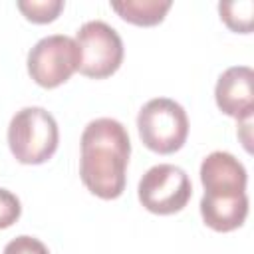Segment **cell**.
Segmentation results:
<instances>
[{
	"label": "cell",
	"instance_id": "obj_1",
	"mask_svg": "<svg viewBox=\"0 0 254 254\" xmlns=\"http://www.w3.org/2000/svg\"><path fill=\"white\" fill-rule=\"evenodd\" d=\"M79 149V179L85 189L103 200L119 198L125 190L131 155L125 125L111 117L89 121L81 133Z\"/></svg>",
	"mask_w": 254,
	"mask_h": 254
},
{
	"label": "cell",
	"instance_id": "obj_2",
	"mask_svg": "<svg viewBox=\"0 0 254 254\" xmlns=\"http://www.w3.org/2000/svg\"><path fill=\"white\" fill-rule=\"evenodd\" d=\"M60 143V129L54 115L44 107H24L14 113L8 125V147L22 165H42L54 157Z\"/></svg>",
	"mask_w": 254,
	"mask_h": 254
},
{
	"label": "cell",
	"instance_id": "obj_3",
	"mask_svg": "<svg viewBox=\"0 0 254 254\" xmlns=\"http://www.w3.org/2000/svg\"><path fill=\"white\" fill-rule=\"evenodd\" d=\"M137 131L149 151L159 155H171L187 143L189 117L183 105L175 99L155 97L139 109Z\"/></svg>",
	"mask_w": 254,
	"mask_h": 254
},
{
	"label": "cell",
	"instance_id": "obj_4",
	"mask_svg": "<svg viewBox=\"0 0 254 254\" xmlns=\"http://www.w3.org/2000/svg\"><path fill=\"white\" fill-rule=\"evenodd\" d=\"M81 64V52L75 38L52 34L34 44L28 52V73L44 89H54L65 83Z\"/></svg>",
	"mask_w": 254,
	"mask_h": 254
},
{
	"label": "cell",
	"instance_id": "obj_5",
	"mask_svg": "<svg viewBox=\"0 0 254 254\" xmlns=\"http://www.w3.org/2000/svg\"><path fill=\"white\" fill-rule=\"evenodd\" d=\"M137 196L145 210L153 214H175L181 212L190 196L192 185L189 175L171 163H161L151 167L137 185Z\"/></svg>",
	"mask_w": 254,
	"mask_h": 254
},
{
	"label": "cell",
	"instance_id": "obj_6",
	"mask_svg": "<svg viewBox=\"0 0 254 254\" xmlns=\"http://www.w3.org/2000/svg\"><path fill=\"white\" fill-rule=\"evenodd\" d=\"M75 42L81 52L79 73L91 79H105L113 75L123 64V40L115 28L101 20H89L79 26Z\"/></svg>",
	"mask_w": 254,
	"mask_h": 254
},
{
	"label": "cell",
	"instance_id": "obj_7",
	"mask_svg": "<svg viewBox=\"0 0 254 254\" xmlns=\"http://www.w3.org/2000/svg\"><path fill=\"white\" fill-rule=\"evenodd\" d=\"M218 109L240 121H250L254 113V71L248 65H232L224 69L214 87Z\"/></svg>",
	"mask_w": 254,
	"mask_h": 254
},
{
	"label": "cell",
	"instance_id": "obj_8",
	"mask_svg": "<svg viewBox=\"0 0 254 254\" xmlns=\"http://www.w3.org/2000/svg\"><path fill=\"white\" fill-rule=\"evenodd\" d=\"M200 183L206 196H232L246 192L244 165L228 151H212L200 163Z\"/></svg>",
	"mask_w": 254,
	"mask_h": 254
},
{
	"label": "cell",
	"instance_id": "obj_9",
	"mask_svg": "<svg viewBox=\"0 0 254 254\" xmlns=\"http://www.w3.org/2000/svg\"><path fill=\"white\" fill-rule=\"evenodd\" d=\"M202 222L216 232H232L240 228L248 216V194L234 196H206L200 198Z\"/></svg>",
	"mask_w": 254,
	"mask_h": 254
},
{
	"label": "cell",
	"instance_id": "obj_10",
	"mask_svg": "<svg viewBox=\"0 0 254 254\" xmlns=\"http://www.w3.org/2000/svg\"><path fill=\"white\" fill-rule=\"evenodd\" d=\"M171 0H123V2H111V10L117 12V16L133 26L151 28L165 20L167 12L171 10Z\"/></svg>",
	"mask_w": 254,
	"mask_h": 254
},
{
	"label": "cell",
	"instance_id": "obj_11",
	"mask_svg": "<svg viewBox=\"0 0 254 254\" xmlns=\"http://www.w3.org/2000/svg\"><path fill=\"white\" fill-rule=\"evenodd\" d=\"M220 20L236 34H250L254 26V4L250 0L238 2H220L218 4Z\"/></svg>",
	"mask_w": 254,
	"mask_h": 254
},
{
	"label": "cell",
	"instance_id": "obj_12",
	"mask_svg": "<svg viewBox=\"0 0 254 254\" xmlns=\"http://www.w3.org/2000/svg\"><path fill=\"white\" fill-rule=\"evenodd\" d=\"M22 16L32 24H50L64 10V0H20L16 2Z\"/></svg>",
	"mask_w": 254,
	"mask_h": 254
},
{
	"label": "cell",
	"instance_id": "obj_13",
	"mask_svg": "<svg viewBox=\"0 0 254 254\" xmlns=\"http://www.w3.org/2000/svg\"><path fill=\"white\" fill-rule=\"evenodd\" d=\"M20 214H22L20 198L8 189H0V230L10 228L14 222H18Z\"/></svg>",
	"mask_w": 254,
	"mask_h": 254
},
{
	"label": "cell",
	"instance_id": "obj_14",
	"mask_svg": "<svg viewBox=\"0 0 254 254\" xmlns=\"http://www.w3.org/2000/svg\"><path fill=\"white\" fill-rule=\"evenodd\" d=\"M4 254H50V250L42 240L28 234H20L4 246Z\"/></svg>",
	"mask_w": 254,
	"mask_h": 254
}]
</instances>
